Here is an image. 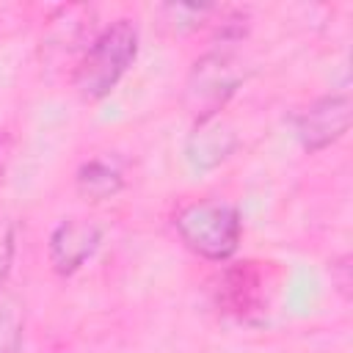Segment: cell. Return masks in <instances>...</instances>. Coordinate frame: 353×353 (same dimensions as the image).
Masks as SVG:
<instances>
[{
	"mask_svg": "<svg viewBox=\"0 0 353 353\" xmlns=\"http://www.w3.org/2000/svg\"><path fill=\"white\" fill-rule=\"evenodd\" d=\"M138 55V28L130 19H116L105 25L83 50L72 85L85 102L105 99Z\"/></svg>",
	"mask_w": 353,
	"mask_h": 353,
	"instance_id": "obj_1",
	"label": "cell"
},
{
	"mask_svg": "<svg viewBox=\"0 0 353 353\" xmlns=\"http://www.w3.org/2000/svg\"><path fill=\"white\" fill-rule=\"evenodd\" d=\"M179 240L201 259L226 262L243 234L240 210L226 199H201L182 207L174 218Z\"/></svg>",
	"mask_w": 353,
	"mask_h": 353,
	"instance_id": "obj_2",
	"label": "cell"
},
{
	"mask_svg": "<svg viewBox=\"0 0 353 353\" xmlns=\"http://www.w3.org/2000/svg\"><path fill=\"white\" fill-rule=\"evenodd\" d=\"M243 80H245V72L232 52H226V50L207 52L204 58H199L193 63V69L188 74L185 108L190 110V116L196 121L207 119V116H218L221 108L243 85Z\"/></svg>",
	"mask_w": 353,
	"mask_h": 353,
	"instance_id": "obj_3",
	"label": "cell"
},
{
	"mask_svg": "<svg viewBox=\"0 0 353 353\" xmlns=\"http://www.w3.org/2000/svg\"><path fill=\"white\" fill-rule=\"evenodd\" d=\"M350 116H353V102L345 91L325 94V97L314 99L312 105H306L295 116V121H292L295 138L306 152H320L347 132Z\"/></svg>",
	"mask_w": 353,
	"mask_h": 353,
	"instance_id": "obj_4",
	"label": "cell"
},
{
	"mask_svg": "<svg viewBox=\"0 0 353 353\" xmlns=\"http://www.w3.org/2000/svg\"><path fill=\"white\" fill-rule=\"evenodd\" d=\"M102 229L94 221L85 218H63L47 243L50 251V265L58 276H72L77 273L99 248Z\"/></svg>",
	"mask_w": 353,
	"mask_h": 353,
	"instance_id": "obj_5",
	"label": "cell"
},
{
	"mask_svg": "<svg viewBox=\"0 0 353 353\" xmlns=\"http://www.w3.org/2000/svg\"><path fill=\"white\" fill-rule=\"evenodd\" d=\"M237 146V135L232 130L229 121L218 116H207L199 119L193 132L185 141V160L196 168V171H210L215 165H221Z\"/></svg>",
	"mask_w": 353,
	"mask_h": 353,
	"instance_id": "obj_6",
	"label": "cell"
},
{
	"mask_svg": "<svg viewBox=\"0 0 353 353\" xmlns=\"http://www.w3.org/2000/svg\"><path fill=\"white\" fill-rule=\"evenodd\" d=\"M74 185H77L80 196H85L91 201H105V199H113L124 188V174L113 160L91 157L77 168Z\"/></svg>",
	"mask_w": 353,
	"mask_h": 353,
	"instance_id": "obj_7",
	"label": "cell"
},
{
	"mask_svg": "<svg viewBox=\"0 0 353 353\" xmlns=\"http://www.w3.org/2000/svg\"><path fill=\"white\" fill-rule=\"evenodd\" d=\"M14 221L8 215L0 212V290L3 284L8 281V273H11V265H14Z\"/></svg>",
	"mask_w": 353,
	"mask_h": 353,
	"instance_id": "obj_8",
	"label": "cell"
},
{
	"mask_svg": "<svg viewBox=\"0 0 353 353\" xmlns=\"http://www.w3.org/2000/svg\"><path fill=\"white\" fill-rule=\"evenodd\" d=\"M8 154H11V141H8V135L0 132V176H3V171H6Z\"/></svg>",
	"mask_w": 353,
	"mask_h": 353,
	"instance_id": "obj_9",
	"label": "cell"
}]
</instances>
